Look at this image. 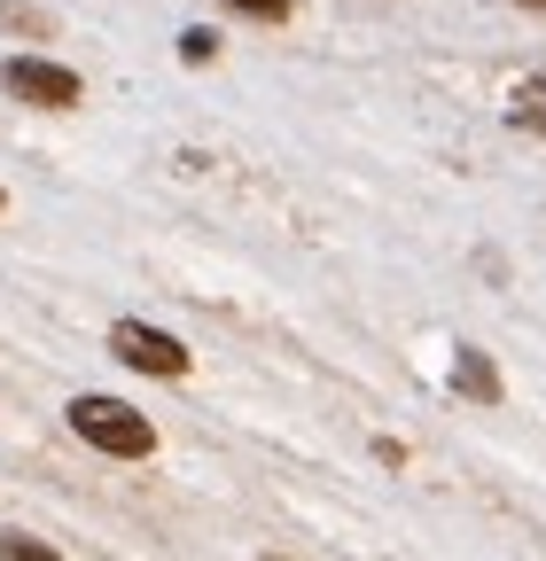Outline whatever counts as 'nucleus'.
I'll return each instance as SVG.
<instances>
[{
	"instance_id": "1a4fd4ad",
	"label": "nucleus",
	"mask_w": 546,
	"mask_h": 561,
	"mask_svg": "<svg viewBox=\"0 0 546 561\" xmlns=\"http://www.w3.org/2000/svg\"><path fill=\"white\" fill-rule=\"evenodd\" d=\"M0 24H9V32H47V16L39 9H16V0H0Z\"/></svg>"
},
{
	"instance_id": "423d86ee",
	"label": "nucleus",
	"mask_w": 546,
	"mask_h": 561,
	"mask_svg": "<svg viewBox=\"0 0 546 561\" xmlns=\"http://www.w3.org/2000/svg\"><path fill=\"white\" fill-rule=\"evenodd\" d=\"M0 561H55V546H39L32 530H9V523H0Z\"/></svg>"
},
{
	"instance_id": "20e7f679",
	"label": "nucleus",
	"mask_w": 546,
	"mask_h": 561,
	"mask_svg": "<svg viewBox=\"0 0 546 561\" xmlns=\"http://www.w3.org/2000/svg\"><path fill=\"white\" fill-rule=\"evenodd\" d=\"M453 390L476 398V405H500V367L485 359V351H468V343H460V351H453Z\"/></svg>"
},
{
	"instance_id": "f03ea898",
	"label": "nucleus",
	"mask_w": 546,
	"mask_h": 561,
	"mask_svg": "<svg viewBox=\"0 0 546 561\" xmlns=\"http://www.w3.org/2000/svg\"><path fill=\"white\" fill-rule=\"evenodd\" d=\"M0 87H9L16 102H32V110H71L79 102V70H62L47 55H9L0 62Z\"/></svg>"
},
{
	"instance_id": "f257e3e1",
	"label": "nucleus",
	"mask_w": 546,
	"mask_h": 561,
	"mask_svg": "<svg viewBox=\"0 0 546 561\" xmlns=\"http://www.w3.org/2000/svg\"><path fill=\"white\" fill-rule=\"evenodd\" d=\"M71 430L94 445V453H117V460H149L157 453V430H149V413L141 405H125V398H71Z\"/></svg>"
},
{
	"instance_id": "6e6552de",
	"label": "nucleus",
	"mask_w": 546,
	"mask_h": 561,
	"mask_svg": "<svg viewBox=\"0 0 546 561\" xmlns=\"http://www.w3.org/2000/svg\"><path fill=\"white\" fill-rule=\"evenodd\" d=\"M180 55H187V62H212V55H219V32H203V24L180 32Z\"/></svg>"
},
{
	"instance_id": "0eeeda50",
	"label": "nucleus",
	"mask_w": 546,
	"mask_h": 561,
	"mask_svg": "<svg viewBox=\"0 0 546 561\" xmlns=\"http://www.w3.org/2000/svg\"><path fill=\"white\" fill-rule=\"evenodd\" d=\"M219 9H235V16H258V24H282L297 0H219Z\"/></svg>"
},
{
	"instance_id": "9d476101",
	"label": "nucleus",
	"mask_w": 546,
	"mask_h": 561,
	"mask_svg": "<svg viewBox=\"0 0 546 561\" xmlns=\"http://www.w3.org/2000/svg\"><path fill=\"white\" fill-rule=\"evenodd\" d=\"M515 9H546V0H515Z\"/></svg>"
},
{
	"instance_id": "7ed1b4c3",
	"label": "nucleus",
	"mask_w": 546,
	"mask_h": 561,
	"mask_svg": "<svg viewBox=\"0 0 546 561\" xmlns=\"http://www.w3.org/2000/svg\"><path fill=\"white\" fill-rule=\"evenodd\" d=\"M110 351H117L125 367L157 375V382H180V375H187V351H180V335H164V328H149V320H117V328H110Z\"/></svg>"
},
{
	"instance_id": "39448f33",
	"label": "nucleus",
	"mask_w": 546,
	"mask_h": 561,
	"mask_svg": "<svg viewBox=\"0 0 546 561\" xmlns=\"http://www.w3.org/2000/svg\"><path fill=\"white\" fill-rule=\"evenodd\" d=\"M508 125H515V133H546V79H523V87H515Z\"/></svg>"
},
{
	"instance_id": "9b49d317",
	"label": "nucleus",
	"mask_w": 546,
	"mask_h": 561,
	"mask_svg": "<svg viewBox=\"0 0 546 561\" xmlns=\"http://www.w3.org/2000/svg\"><path fill=\"white\" fill-rule=\"evenodd\" d=\"M0 210H9V195H0Z\"/></svg>"
}]
</instances>
